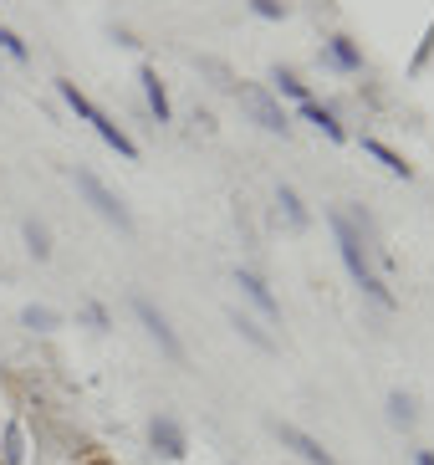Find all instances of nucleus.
I'll use <instances>...</instances> for the list:
<instances>
[{"mask_svg":"<svg viewBox=\"0 0 434 465\" xmlns=\"http://www.w3.org/2000/svg\"><path fill=\"white\" fill-rule=\"evenodd\" d=\"M332 235H338V256H342V266H348V276H353L358 287L368 292V297L379 302V307H394V292L383 287V276L373 272V266H368V251H363V235L353 231V225H348V220L338 215V210H332Z\"/></svg>","mask_w":434,"mask_h":465,"instance_id":"1","label":"nucleus"},{"mask_svg":"<svg viewBox=\"0 0 434 465\" xmlns=\"http://www.w3.org/2000/svg\"><path fill=\"white\" fill-rule=\"evenodd\" d=\"M56 93H62V103H67V108L77 113L82 124H93V134L103 138L108 149H118L123 159H138V143H133V138H128V134H123L118 124H108V113L97 108V103H93V97H87V93H77V83H67V77H56Z\"/></svg>","mask_w":434,"mask_h":465,"instance_id":"2","label":"nucleus"},{"mask_svg":"<svg viewBox=\"0 0 434 465\" xmlns=\"http://www.w3.org/2000/svg\"><path fill=\"white\" fill-rule=\"evenodd\" d=\"M77 190L87 194V200H93V210H97L103 220H113L118 231H133V215H128V210L118 205V194H113L108 184H103V179L93 174V169H77Z\"/></svg>","mask_w":434,"mask_h":465,"instance_id":"3","label":"nucleus"},{"mask_svg":"<svg viewBox=\"0 0 434 465\" xmlns=\"http://www.w3.org/2000/svg\"><path fill=\"white\" fill-rule=\"evenodd\" d=\"M241 108L251 113L261 128H271V134H286V128H291V124H286V113H281V103H276V97H266L256 83H241Z\"/></svg>","mask_w":434,"mask_h":465,"instance_id":"4","label":"nucleus"},{"mask_svg":"<svg viewBox=\"0 0 434 465\" xmlns=\"http://www.w3.org/2000/svg\"><path fill=\"white\" fill-rule=\"evenodd\" d=\"M133 312H138V322H143V328H149V338L159 342L163 353H169V358H184V342L174 338V328H169V322H163V312H159V307H153L149 297H133Z\"/></svg>","mask_w":434,"mask_h":465,"instance_id":"5","label":"nucleus"},{"mask_svg":"<svg viewBox=\"0 0 434 465\" xmlns=\"http://www.w3.org/2000/svg\"><path fill=\"white\" fill-rule=\"evenodd\" d=\"M153 450L169 455V460H184V450H190V440H184V430H179V420H169V414H159L153 420Z\"/></svg>","mask_w":434,"mask_h":465,"instance_id":"6","label":"nucleus"},{"mask_svg":"<svg viewBox=\"0 0 434 465\" xmlns=\"http://www.w3.org/2000/svg\"><path fill=\"white\" fill-rule=\"evenodd\" d=\"M276 435H281V445H291V450H297L307 465H338L312 435H307V430H297V424H276Z\"/></svg>","mask_w":434,"mask_h":465,"instance_id":"7","label":"nucleus"},{"mask_svg":"<svg viewBox=\"0 0 434 465\" xmlns=\"http://www.w3.org/2000/svg\"><path fill=\"white\" fill-rule=\"evenodd\" d=\"M235 282H241V287H245V297L256 302V307H261L266 317H276V312H281V302L271 297V287H266V282H261L256 272H235Z\"/></svg>","mask_w":434,"mask_h":465,"instance_id":"8","label":"nucleus"},{"mask_svg":"<svg viewBox=\"0 0 434 465\" xmlns=\"http://www.w3.org/2000/svg\"><path fill=\"white\" fill-rule=\"evenodd\" d=\"M138 83H143V97H149L153 118H159V124H169V93H163L159 72H153V67H143V72H138Z\"/></svg>","mask_w":434,"mask_h":465,"instance_id":"9","label":"nucleus"},{"mask_svg":"<svg viewBox=\"0 0 434 465\" xmlns=\"http://www.w3.org/2000/svg\"><path fill=\"white\" fill-rule=\"evenodd\" d=\"M301 118H307V124H317L327 138H332V143H342V138H348V134H342V124H338V118H332V113H327L322 103H312V97L301 103Z\"/></svg>","mask_w":434,"mask_h":465,"instance_id":"10","label":"nucleus"},{"mask_svg":"<svg viewBox=\"0 0 434 465\" xmlns=\"http://www.w3.org/2000/svg\"><path fill=\"white\" fill-rule=\"evenodd\" d=\"M363 153H373V159H379V164L389 169V174H404V179H409V164H404V159H399L394 149H383L379 138H363Z\"/></svg>","mask_w":434,"mask_h":465,"instance_id":"11","label":"nucleus"},{"mask_svg":"<svg viewBox=\"0 0 434 465\" xmlns=\"http://www.w3.org/2000/svg\"><path fill=\"white\" fill-rule=\"evenodd\" d=\"M327 52H332V62H338V67H348V72L363 67V56H358V46L348 42V36H332V42H327Z\"/></svg>","mask_w":434,"mask_h":465,"instance_id":"12","label":"nucleus"},{"mask_svg":"<svg viewBox=\"0 0 434 465\" xmlns=\"http://www.w3.org/2000/svg\"><path fill=\"white\" fill-rule=\"evenodd\" d=\"M21 231H26V246H31V256H36V261L52 256V235H46V225H41V220H26Z\"/></svg>","mask_w":434,"mask_h":465,"instance_id":"13","label":"nucleus"},{"mask_svg":"<svg viewBox=\"0 0 434 465\" xmlns=\"http://www.w3.org/2000/svg\"><path fill=\"white\" fill-rule=\"evenodd\" d=\"M276 205L286 210V220H291V225H297V231H301V225H307V210H301L297 190H286V184H281V194H276Z\"/></svg>","mask_w":434,"mask_h":465,"instance_id":"14","label":"nucleus"},{"mask_svg":"<svg viewBox=\"0 0 434 465\" xmlns=\"http://www.w3.org/2000/svg\"><path fill=\"white\" fill-rule=\"evenodd\" d=\"M231 322H235V328H241V338H251V342H256L261 353H271V338H266V332H261L256 322H251V317H241V312H235Z\"/></svg>","mask_w":434,"mask_h":465,"instance_id":"15","label":"nucleus"},{"mask_svg":"<svg viewBox=\"0 0 434 465\" xmlns=\"http://www.w3.org/2000/svg\"><path fill=\"white\" fill-rule=\"evenodd\" d=\"M389 420H394V424H414V399H409V394H389Z\"/></svg>","mask_w":434,"mask_h":465,"instance_id":"16","label":"nucleus"},{"mask_svg":"<svg viewBox=\"0 0 434 465\" xmlns=\"http://www.w3.org/2000/svg\"><path fill=\"white\" fill-rule=\"evenodd\" d=\"M21 322H26V328H36V332H46V328H56V312H52V307H26V312H21Z\"/></svg>","mask_w":434,"mask_h":465,"instance_id":"17","label":"nucleus"},{"mask_svg":"<svg viewBox=\"0 0 434 465\" xmlns=\"http://www.w3.org/2000/svg\"><path fill=\"white\" fill-rule=\"evenodd\" d=\"M0 52H5V56H15V62H26V42H21V36H15V31L11 26H0Z\"/></svg>","mask_w":434,"mask_h":465,"instance_id":"18","label":"nucleus"},{"mask_svg":"<svg viewBox=\"0 0 434 465\" xmlns=\"http://www.w3.org/2000/svg\"><path fill=\"white\" fill-rule=\"evenodd\" d=\"M251 11H256L261 21H281V15H286V5H281V0H251Z\"/></svg>","mask_w":434,"mask_h":465,"instance_id":"19","label":"nucleus"},{"mask_svg":"<svg viewBox=\"0 0 434 465\" xmlns=\"http://www.w3.org/2000/svg\"><path fill=\"white\" fill-rule=\"evenodd\" d=\"M276 93H286V97H297V103H307V87H301L297 77H286V72L276 77Z\"/></svg>","mask_w":434,"mask_h":465,"instance_id":"20","label":"nucleus"},{"mask_svg":"<svg viewBox=\"0 0 434 465\" xmlns=\"http://www.w3.org/2000/svg\"><path fill=\"white\" fill-rule=\"evenodd\" d=\"M414 465H434V450H414Z\"/></svg>","mask_w":434,"mask_h":465,"instance_id":"21","label":"nucleus"}]
</instances>
